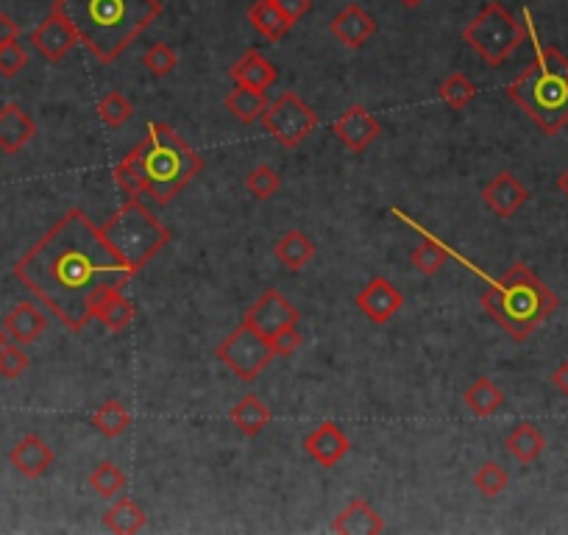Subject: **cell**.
I'll list each match as a JSON object with an SVG mask.
<instances>
[{
	"instance_id": "cell-46",
	"label": "cell",
	"mask_w": 568,
	"mask_h": 535,
	"mask_svg": "<svg viewBox=\"0 0 568 535\" xmlns=\"http://www.w3.org/2000/svg\"><path fill=\"white\" fill-rule=\"evenodd\" d=\"M6 340H9V335H6V332H3V327H0V343H6Z\"/></svg>"
},
{
	"instance_id": "cell-35",
	"label": "cell",
	"mask_w": 568,
	"mask_h": 535,
	"mask_svg": "<svg viewBox=\"0 0 568 535\" xmlns=\"http://www.w3.org/2000/svg\"><path fill=\"white\" fill-rule=\"evenodd\" d=\"M98 115H101V123L109 126V129H120L123 123H129V118L134 115V106L123 95V92H109L104 101L98 104Z\"/></svg>"
},
{
	"instance_id": "cell-14",
	"label": "cell",
	"mask_w": 568,
	"mask_h": 535,
	"mask_svg": "<svg viewBox=\"0 0 568 535\" xmlns=\"http://www.w3.org/2000/svg\"><path fill=\"white\" fill-rule=\"evenodd\" d=\"M482 201L488 204V209H491L493 215H499V218H513L518 209L530 201V190L518 182L516 173L502 170V173H496L491 182L485 184Z\"/></svg>"
},
{
	"instance_id": "cell-10",
	"label": "cell",
	"mask_w": 568,
	"mask_h": 535,
	"mask_svg": "<svg viewBox=\"0 0 568 535\" xmlns=\"http://www.w3.org/2000/svg\"><path fill=\"white\" fill-rule=\"evenodd\" d=\"M28 42H31V48H34L45 62L56 65V62H62L67 53L76 48L78 34L73 23L67 20V14L53 3L48 17L28 34Z\"/></svg>"
},
{
	"instance_id": "cell-1",
	"label": "cell",
	"mask_w": 568,
	"mask_h": 535,
	"mask_svg": "<svg viewBox=\"0 0 568 535\" xmlns=\"http://www.w3.org/2000/svg\"><path fill=\"white\" fill-rule=\"evenodd\" d=\"M14 276L51 310L59 324L81 332L101 293L126 288L134 271L117 257L84 209H70L14 265Z\"/></svg>"
},
{
	"instance_id": "cell-22",
	"label": "cell",
	"mask_w": 568,
	"mask_h": 535,
	"mask_svg": "<svg viewBox=\"0 0 568 535\" xmlns=\"http://www.w3.org/2000/svg\"><path fill=\"white\" fill-rule=\"evenodd\" d=\"M92 318L101 321L109 332H123L134 321V304L123 288H112L98 296L92 307Z\"/></svg>"
},
{
	"instance_id": "cell-21",
	"label": "cell",
	"mask_w": 568,
	"mask_h": 535,
	"mask_svg": "<svg viewBox=\"0 0 568 535\" xmlns=\"http://www.w3.org/2000/svg\"><path fill=\"white\" fill-rule=\"evenodd\" d=\"M229 76L234 79L237 87H248V90L268 92L279 81V70L273 62H268L259 51H248L240 62H234L229 70Z\"/></svg>"
},
{
	"instance_id": "cell-13",
	"label": "cell",
	"mask_w": 568,
	"mask_h": 535,
	"mask_svg": "<svg viewBox=\"0 0 568 535\" xmlns=\"http://www.w3.org/2000/svg\"><path fill=\"white\" fill-rule=\"evenodd\" d=\"M332 134L349 148L351 154H362L368 145L382 137V123L371 115L365 106H349L340 118L332 123Z\"/></svg>"
},
{
	"instance_id": "cell-31",
	"label": "cell",
	"mask_w": 568,
	"mask_h": 535,
	"mask_svg": "<svg viewBox=\"0 0 568 535\" xmlns=\"http://www.w3.org/2000/svg\"><path fill=\"white\" fill-rule=\"evenodd\" d=\"M90 488L95 494L101 496V499H115V496L123 494V488H126V474L123 469L112 463V460H104V463H98L95 469L90 471Z\"/></svg>"
},
{
	"instance_id": "cell-12",
	"label": "cell",
	"mask_w": 568,
	"mask_h": 535,
	"mask_svg": "<svg viewBox=\"0 0 568 535\" xmlns=\"http://www.w3.org/2000/svg\"><path fill=\"white\" fill-rule=\"evenodd\" d=\"M357 307L360 313L371 321V324H388L396 318L401 307H404V293H401L390 279L385 276H374L365 288L357 293Z\"/></svg>"
},
{
	"instance_id": "cell-27",
	"label": "cell",
	"mask_w": 568,
	"mask_h": 535,
	"mask_svg": "<svg viewBox=\"0 0 568 535\" xmlns=\"http://www.w3.org/2000/svg\"><path fill=\"white\" fill-rule=\"evenodd\" d=\"M145 522H148L145 510H142L134 499H129V496H120L115 505L104 513L106 530H112V533L117 535L140 533Z\"/></svg>"
},
{
	"instance_id": "cell-28",
	"label": "cell",
	"mask_w": 568,
	"mask_h": 535,
	"mask_svg": "<svg viewBox=\"0 0 568 535\" xmlns=\"http://www.w3.org/2000/svg\"><path fill=\"white\" fill-rule=\"evenodd\" d=\"M315 251H318V248H315L310 237L304 235V232H298V229H290V232L276 243V260L282 262L287 271H301V268L315 257Z\"/></svg>"
},
{
	"instance_id": "cell-5",
	"label": "cell",
	"mask_w": 568,
	"mask_h": 535,
	"mask_svg": "<svg viewBox=\"0 0 568 535\" xmlns=\"http://www.w3.org/2000/svg\"><path fill=\"white\" fill-rule=\"evenodd\" d=\"M507 98L518 104L549 137L568 126V59L557 48H535L532 65L507 87Z\"/></svg>"
},
{
	"instance_id": "cell-17",
	"label": "cell",
	"mask_w": 568,
	"mask_h": 535,
	"mask_svg": "<svg viewBox=\"0 0 568 535\" xmlns=\"http://www.w3.org/2000/svg\"><path fill=\"white\" fill-rule=\"evenodd\" d=\"M53 460H56V455H53L48 441L34 435V432H31V435H23V438L12 446V452H9V463H12L14 469L20 471L23 477H28V480H37L42 474H48Z\"/></svg>"
},
{
	"instance_id": "cell-32",
	"label": "cell",
	"mask_w": 568,
	"mask_h": 535,
	"mask_svg": "<svg viewBox=\"0 0 568 535\" xmlns=\"http://www.w3.org/2000/svg\"><path fill=\"white\" fill-rule=\"evenodd\" d=\"M410 262H413V268L418 271V274H424V276L438 274L440 268L449 262V248H443L438 240L426 237L424 243H418V246L413 248Z\"/></svg>"
},
{
	"instance_id": "cell-15",
	"label": "cell",
	"mask_w": 568,
	"mask_h": 535,
	"mask_svg": "<svg viewBox=\"0 0 568 535\" xmlns=\"http://www.w3.org/2000/svg\"><path fill=\"white\" fill-rule=\"evenodd\" d=\"M349 449V435L340 430L337 424H332V421L321 424L318 430H312L310 435L304 438V452H307L321 469H335L337 463L349 455Z\"/></svg>"
},
{
	"instance_id": "cell-41",
	"label": "cell",
	"mask_w": 568,
	"mask_h": 535,
	"mask_svg": "<svg viewBox=\"0 0 568 535\" xmlns=\"http://www.w3.org/2000/svg\"><path fill=\"white\" fill-rule=\"evenodd\" d=\"M276 3H279V9H282L284 17H287L293 26L312 9V0H276Z\"/></svg>"
},
{
	"instance_id": "cell-8",
	"label": "cell",
	"mask_w": 568,
	"mask_h": 535,
	"mask_svg": "<svg viewBox=\"0 0 568 535\" xmlns=\"http://www.w3.org/2000/svg\"><path fill=\"white\" fill-rule=\"evenodd\" d=\"M273 357L276 354H273L268 338L246 321L218 346L220 363L243 382H254L265 368L271 366Z\"/></svg>"
},
{
	"instance_id": "cell-20",
	"label": "cell",
	"mask_w": 568,
	"mask_h": 535,
	"mask_svg": "<svg viewBox=\"0 0 568 535\" xmlns=\"http://www.w3.org/2000/svg\"><path fill=\"white\" fill-rule=\"evenodd\" d=\"M45 329H48V315L31 301H20L3 321V332L9 335V340L20 343V346H28V343L39 340V335Z\"/></svg>"
},
{
	"instance_id": "cell-19",
	"label": "cell",
	"mask_w": 568,
	"mask_h": 535,
	"mask_svg": "<svg viewBox=\"0 0 568 535\" xmlns=\"http://www.w3.org/2000/svg\"><path fill=\"white\" fill-rule=\"evenodd\" d=\"M332 530L340 535H379L385 533V522L365 499H351L332 519Z\"/></svg>"
},
{
	"instance_id": "cell-45",
	"label": "cell",
	"mask_w": 568,
	"mask_h": 535,
	"mask_svg": "<svg viewBox=\"0 0 568 535\" xmlns=\"http://www.w3.org/2000/svg\"><path fill=\"white\" fill-rule=\"evenodd\" d=\"M399 3H404V6H407V9H415V6H421V3H424V0H399Z\"/></svg>"
},
{
	"instance_id": "cell-24",
	"label": "cell",
	"mask_w": 568,
	"mask_h": 535,
	"mask_svg": "<svg viewBox=\"0 0 568 535\" xmlns=\"http://www.w3.org/2000/svg\"><path fill=\"white\" fill-rule=\"evenodd\" d=\"M248 23L268 42H282L287 31L293 28V23L284 17L276 0H254L251 9H248Z\"/></svg>"
},
{
	"instance_id": "cell-7",
	"label": "cell",
	"mask_w": 568,
	"mask_h": 535,
	"mask_svg": "<svg viewBox=\"0 0 568 535\" xmlns=\"http://www.w3.org/2000/svg\"><path fill=\"white\" fill-rule=\"evenodd\" d=\"M527 37V23H518L502 3H485L482 12L463 28L465 45L491 67H502Z\"/></svg>"
},
{
	"instance_id": "cell-6",
	"label": "cell",
	"mask_w": 568,
	"mask_h": 535,
	"mask_svg": "<svg viewBox=\"0 0 568 535\" xmlns=\"http://www.w3.org/2000/svg\"><path fill=\"white\" fill-rule=\"evenodd\" d=\"M101 235L134 274H140L170 243L168 229L159 223L156 215H151V209L142 204V198L134 196L126 198V204L101 226Z\"/></svg>"
},
{
	"instance_id": "cell-44",
	"label": "cell",
	"mask_w": 568,
	"mask_h": 535,
	"mask_svg": "<svg viewBox=\"0 0 568 535\" xmlns=\"http://www.w3.org/2000/svg\"><path fill=\"white\" fill-rule=\"evenodd\" d=\"M557 190H560V193L568 198V168L563 170L560 176H557Z\"/></svg>"
},
{
	"instance_id": "cell-2",
	"label": "cell",
	"mask_w": 568,
	"mask_h": 535,
	"mask_svg": "<svg viewBox=\"0 0 568 535\" xmlns=\"http://www.w3.org/2000/svg\"><path fill=\"white\" fill-rule=\"evenodd\" d=\"M204 170V157L165 123H148L145 137L112 170L117 187L165 207Z\"/></svg>"
},
{
	"instance_id": "cell-3",
	"label": "cell",
	"mask_w": 568,
	"mask_h": 535,
	"mask_svg": "<svg viewBox=\"0 0 568 535\" xmlns=\"http://www.w3.org/2000/svg\"><path fill=\"white\" fill-rule=\"evenodd\" d=\"M78 42L104 65L117 62L131 42L162 14V0H56Z\"/></svg>"
},
{
	"instance_id": "cell-23",
	"label": "cell",
	"mask_w": 568,
	"mask_h": 535,
	"mask_svg": "<svg viewBox=\"0 0 568 535\" xmlns=\"http://www.w3.org/2000/svg\"><path fill=\"white\" fill-rule=\"evenodd\" d=\"M229 418H232V427L240 432V435L257 438L259 432L265 430V427L273 421V413L271 407L265 405L257 393H246V396L232 407Z\"/></svg>"
},
{
	"instance_id": "cell-18",
	"label": "cell",
	"mask_w": 568,
	"mask_h": 535,
	"mask_svg": "<svg viewBox=\"0 0 568 535\" xmlns=\"http://www.w3.org/2000/svg\"><path fill=\"white\" fill-rule=\"evenodd\" d=\"M37 137V123L20 104L0 106V151L20 154Z\"/></svg>"
},
{
	"instance_id": "cell-25",
	"label": "cell",
	"mask_w": 568,
	"mask_h": 535,
	"mask_svg": "<svg viewBox=\"0 0 568 535\" xmlns=\"http://www.w3.org/2000/svg\"><path fill=\"white\" fill-rule=\"evenodd\" d=\"M226 109H229V115H232L237 123L251 126V123L262 120V112L268 109V95L259 90H248V87H237V84H234V90L226 95Z\"/></svg>"
},
{
	"instance_id": "cell-30",
	"label": "cell",
	"mask_w": 568,
	"mask_h": 535,
	"mask_svg": "<svg viewBox=\"0 0 568 535\" xmlns=\"http://www.w3.org/2000/svg\"><path fill=\"white\" fill-rule=\"evenodd\" d=\"M92 427L101 432L104 438H120L131 427V413L120 405L117 399H109L92 413Z\"/></svg>"
},
{
	"instance_id": "cell-11",
	"label": "cell",
	"mask_w": 568,
	"mask_h": 535,
	"mask_svg": "<svg viewBox=\"0 0 568 535\" xmlns=\"http://www.w3.org/2000/svg\"><path fill=\"white\" fill-rule=\"evenodd\" d=\"M243 321L251 324L257 332H262L265 338H271V335H276L279 329L296 327L298 321H301V313H298L290 301L284 299L279 290L271 288L265 290V293L248 307V313Z\"/></svg>"
},
{
	"instance_id": "cell-43",
	"label": "cell",
	"mask_w": 568,
	"mask_h": 535,
	"mask_svg": "<svg viewBox=\"0 0 568 535\" xmlns=\"http://www.w3.org/2000/svg\"><path fill=\"white\" fill-rule=\"evenodd\" d=\"M552 385H555L557 391L563 393L568 399V357L555 368V374H552Z\"/></svg>"
},
{
	"instance_id": "cell-39",
	"label": "cell",
	"mask_w": 568,
	"mask_h": 535,
	"mask_svg": "<svg viewBox=\"0 0 568 535\" xmlns=\"http://www.w3.org/2000/svg\"><path fill=\"white\" fill-rule=\"evenodd\" d=\"M28 65V51L20 42H6L0 45V76L3 79H14L20 76Z\"/></svg>"
},
{
	"instance_id": "cell-42",
	"label": "cell",
	"mask_w": 568,
	"mask_h": 535,
	"mask_svg": "<svg viewBox=\"0 0 568 535\" xmlns=\"http://www.w3.org/2000/svg\"><path fill=\"white\" fill-rule=\"evenodd\" d=\"M17 40H20V26H17V20L9 17L6 12H0V45Z\"/></svg>"
},
{
	"instance_id": "cell-26",
	"label": "cell",
	"mask_w": 568,
	"mask_h": 535,
	"mask_svg": "<svg viewBox=\"0 0 568 535\" xmlns=\"http://www.w3.org/2000/svg\"><path fill=\"white\" fill-rule=\"evenodd\" d=\"M504 446H507V452L516 457L518 463L530 466V463H535L543 455L546 438H543V432L535 424H516L513 432L507 435Z\"/></svg>"
},
{
	"instance_id": "cell-37",
	"label": "cell",
	"mask_w": 568,
	"mask_h": 535,
	"mask_svg": "<svg viewBox=\"0 0 568 535\" xmlns=\"http://www.w3.org/2000/svg\"><path fill=\"white\" fill-rule=\"evenodd\" d=\"M507 485H510V477H507V471L496 460H488V463H482L474 471V488H477L479 494L499 496Z\"/></svg>"
},
{
	"instance_id": "cell-33",
	"label": "cell",
	"mask_w": 568,
	"mask_h": 535,
	"mask_svg": "<svg viewBox=\"0 0 568 535\" xmlns=\"http://www.w3.org/2000/svg\"><path fill=\"white\" fill-rule=\"evenodd\" d=\"M440 98L446 101V106H452V109H465V106L471 104L474 98H477V84L468 79L465 73H452L449 79L440 84Z\"/></svg>"
},
{
	"instance_id": "cell-29",
	"label": "cell",
	"mask_w": 568,
	"mask_h": 535,
	"mask_svg": "<svg viewBox=\"0 0 568 535\" xmlns=\"http://www.w3.org/2000/svg\"><path fill=\"white\" fill-rule=\"evenodd\" d=\"M463 402L468 410L479 418H491L493 413H499L504 405V391L493 382V379L482 377L477 379L468 391H465Z\"/></svg>"
},
{
	"instance_id": "cell-4",
	"label": "cell",
	"mask_w": 568,
	"mask_h": 535,
	"mask_svg": "<svg viewBox=\"0 0 568 535\" xmlns=\"http://www.w3.org/2000/svg\"><path fill=\"white\" fill-rule=\"evenodd\" d=\"M482 310L516 340L524 343L557 310V293L527 262H513L499 279L482 290Z\"/></svg>"
},
{
	"instance_id": "cell-36",
	"label": "cell",
	"mask_w": 568,
	"mask_h": 535,
	"mask_svg": "<svg viewBox=\"0 0 568 535\" xmlns=\"http://www.w3.org/2000/svg\"><path fill=\"white\" fill-rule=\"evenodd\" d=\"M31 366V357L28 352L20 346V343H14V340H6V343H0V377L3 379H17L23 377Z\"/></svg>"
},
{
	"instance_id": "cell-16",
	"label": "cell",
	"mask_w": 568,
	"mask_h": 535,
	"mask_svg": "<svg viewBox=\"0 0 568 535\" xmlns=\"http://www.w3.org/2000/svg\"><path fill=\"white\" fill-rule=\"evenodd\" d=\"M329 28H332V34H335V40L340 45L357 51L376 34V20L362 9L360 3H349V6H343L335 14V20H332Z\"/></svg>"
},
{
	"instance_id": "cell-9",
	"label": "cell",
	"mask_w": 568,
	"mask_h": 535,
	"mask_svg": "<svg viewBox=\"0 0 568 535\" xmlns=\"http://www.w3.org/2000/svg\"><path fill=\"white\" fill-rule=\"evenodd\" d=\"M318 112L304 104L296 92H282L268 109L262 112V126L282 148H298L318 129Z\"/></svg>"
},
{
	"instance_id": "cell-40",
	"label": "cell",
	"mask_w": 568,
	"mask_h": 535,
	"mask_svg": "<svg viewBox=\"0 0 568 535\" xmlns=\"http://www.w3.org/2000/svg\"><path fill=\"white\" fill-rule=\"evenodd\" d=\"M268 343H271V349L276 357H290V354H296L298 349H301L304 338H301V332H298V324H296V327L279 329L276 335L268 338Z\"/></svg>"
},
{
	"instance_id": "cell-38",
	"label": "cell",
	"mask_w": 568,
	"mask_h": 535,
	"mask_svg": "<svg viewBox=\"0 0 568 535\" xmlns=\"http://www.w3.org/2000/svg\"><path fill=\"white\" fill-rule=\"evenodd\" d=\"M176 65H179V53L173 51L170 45H165V42H156V45H151L148 51L142 53V67L151 70L156 79H162V76L173 73Z\"/></svg>"
},
{
	"instance_id": "cell-34",
	"label": "cell",
	"mask_w": 568,
	"mask_h": 535,
	"mask_svg": "<svg viewBox=\"0 0 568 535\" xmlns=\"http://www.w3.org/2000/svg\"><path fill=\"white\" fill-rule=\"evenodd\" d=\"M246 187L257 201H271L279 193V187H282V176L271 165H257L246 176Z\"/></svg>"
}]
</instances>
